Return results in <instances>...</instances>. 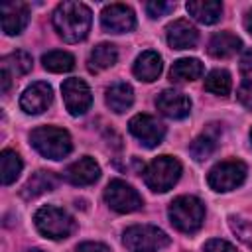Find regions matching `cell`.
I'll use <instances>...</instances> for the list:
<instances>
[{
    "label": "cell",
    "instance_id": "9",
    "mask_svg": "<svg viewBox=\"0 0 252 252\" xmlns=\"http://www.w3.org/2000/svg\"><path fill=\"white\" fill-rule=\"evenodd\" d=\"M128 130L146 148H156L163 140V136H165V126L158 118H154L150 114H136V116H132L130 122H128Z\"/></svg>",
    "mask_w": 252,
    "mask_h": 252
},
{
    "label": "cell",
    "instance_id": "11",
    "mask_svg": "<svg viewBox=\"0 0 252 252\" xmlns=\"http://www.w3.org/2000/svg\"><path fill=\"white\" fill-rule=\"evenodd\" d=\"M100 24L110 33H126L136 26V16L126 4H110L100 14Z\"/></svg>",
    "mask_w": 252,
    "mask_h": 252
},
{
    "label": "cell",
    "instance_id": "37",
    "mask_svg": "<svg viewBox=\"0 0 252 252\" xmlns=\"http://www.w3.org/2000/svg\"><path fill=\"white\" fill-rule=\"evenodd\" d=\"M26 252H41L39 248H32V250H26Z\"/></svg>",
    "mask_w": 252,
    "mask_h": 252
},
{
    "label": "cell",
    "instance_id": "27",
    "mask_svg": "<svg viewBox=\"0 0 252 252\" xmlns=\"http://www.w3.org/2000/svg\"><path fill=\"white\" fill-rule=\"evenodd\" d=\"M230 87H232V81H230L228 71H224V69H215L205 79V89L213 94L226 96L230 93Z\"/></svg>",
    "mask_w": 252,
    "mask_h": 252
},
{
    "label": "cell",
    "instance_id": "5",
    "mask_svg": "<svg viewBox=\"0 0 252 252\" xmlns=\"http://www.w3.org/2000/svg\"><path fill=\"white\" fill-rule=\"evenodd\" d=\"M181 175V163L179 159L171 156H159L156 158L144 171V181L146 185L156 191V193H165L169 191Z\"/></svg>",
    "mask_w": 252,
    "mask_h": 252
},
{
    "label": "cell",
    "instance_id": "8",
    "mask_svg": "<svg viewBox=\"0 0 252 252\" xmlns=\"http://www.w3.org/2000/svg\"><path fill=\"white\" fill-rule=\"evenodd\" d=\"M104 201L116 213H134V211L142 209V205H144L140 193L132 185H128L126 181H122V179H112L106 185V189H104Z\"/></svg>",
    "mask_w": 252,
    "mask_h": 252
},
{
    "label": "cell",
    "instance_id": "19",
    "mask_svg": "<svg viewBox=\"0 0 252 252\" xmlns=\"http://www.w3.org/2000/svg\"><path fill=\"white\" fill-rule=\"evenodd\" d=\"M187 12L201 24H215L222 16V4L215 0H193L187 2Z\"/></svg>",
    "mask_w": 252,
    "mask_h": 252
},
{
    "label": "cell",
    "instance_id": "29",
    "mask_svg": "<svg viewBox=\"0 0 252 252\" xmlns=\"http://www.w3.org/2000/svg\"><path fill=\"white\" fill-rule=\"evenodd\" d=\"M228 224H230L232 232L238 236V240L252 248V222H250V220H244V219L230 217V219H228Z\"/></svg>",
    "mask_w": 252,
    "mask_h": 252
},
{
    "label": "cell",
    "instance_id": "18",
    "mask_svg": "<svg viewBox=\"0 0 252 252\" xmlns=\"http://www.w3.org/2000/svg\"><path fill=\"white\" fill-rule=\"evenodd\" d=\"M242 47V41L238 35L230 33V32H220V33H215L209 41V53L217 59H226V57H232L236 51H240Z\"/></svg>",
    "mask_w": 252,
    "mask_h": 252
},
{
    "label": "cell",
    "instance_id": "3",
    "mask_svg": "<svg viewBox=\"0 0 252 252\" xmlns=\"http://www.w3.org/2000/svg\"><path fill=\"white\" fill-rule=\"evenodd\" d=\"M169 220L181 232H195L205 220V205L193 195H181L169 205Z\"/></svg>",
    "mask_w": 252,
    "mask_h": 252
},
{
    "label": "cell",
    "instance_id": "23",
    "mask_svg": "<svg viewBox=\"0 0 252 252\" xmlns=\"http://www.w3.org/2000/svg\"><path fill=\"white\" fill-rule=\"evenodd\" d=\"M116 59H118V51L112 43H98L89 55V71L98 73L102 69H108L116 63Z\"/></svg>",
    "mask_w": 252,
    "mask_h": 252
},
{
    "label": "cell",
    "instance_id": "30",
    "mask_svg": "<svg viewBox=\"0 0 252 252\" xmlns=\"http://www.w3.org/2000/svg\"><path fill=\"white\" fill-rule=\"evenodd\" d=\"M171 10H173L171 2H159L158 0V2H148L146 4V12H148L150 18H161V16H165Z\"/></svg>",
    "mask_w": 252,
    "mask_h": 252
},
{
    "label": "cell",
    "instance_id": "2",
    "mask_svg": "<svg viewBox=\"0 0 252 252\" xmlns=\"http://www.w3.org/2000/svg\"><path fill=\"white\" fill-rule=\"evenodd\" d=\"M30 142L41 156L49 159H61L73 148L69 132L63 128H55V126H39L32 130Z\"/></svg>",
    "mask_w": 252,
    "mask_h": 252
},
{
    "label": "cell",
    "instance_id": "36",
    "mask_svg": "<svg viewBox=\"0 0 252 252\" xmlns=\"http://www.w3.org/2000/svg\"><path fill=\"white\" fill-rule=\"evenodd\" d=\"M244 26H246L248 33L252 35V10H248V14H246V18H244Z\"/></svg>",
    "mask_w": 252,
    "mask_h": 252
},
{
    "label": "cell",
    "instance_id": "35",
    "mask_svg": "<svg viewBox=\"0 0 252 252\" xmlns=\"http://www.w3.org/2000/svg\"><path fill=\"white\" fill-rule=\"evenodd\" d=\"M0 77H2V79H0V81H2V93H8V89H10V77H12V75H10L8 71H2Z\"/></svg>",
    "mask_w": 252,
    "mask_h": 252
},
{
    "label": "cell",
    "instance_id": "24",
    "mask_svg": "<svg viewBox=\"0 0 252 252\" xmlns=\"http://www.w3.org/2000/svg\"><path fill=\"white\" fill-rule=\"evenodd\" d=\"M22 159L14 150H4L0 154V175H2V185L14 183L20 173H22Z\"/></svg>",
    "mask_w": 252,
    "mask_h": 252
},
{
    "label": "cell",
    "instance_id": "4",
    "mask_svg": "<svg viewBox=\"0 0 252 252\" xmlns=\"http://www.w3.org/2000/svg\"><path fill=\"white\" fill-rule=\"evenodd\" d=\"M124 246L130 252H159L169 246V236L152 224H134L124 230Z\"/></svg>",
    "mask_w": 252,
    "mask_h": 252
},
{
    "label": "cell",
    "instance_id": "33",
    "mask_svg": "<svg viewBox=\"0 0 252 252\" xmlns=\"http://www.w3.org/2000/svg\"><path fill=\"white\" fill-rule=\"evenodd\" d=\"M77 252H110V250L100 242H83L77 246Z\"/></svg>",
    "mask_w": 252,
    "mask_h": 252
},
{
    "label": "cell",
    "instance_id": "31",
    "mask_svg": "<svg viewBox=\"0 0 252 252\" xmlns=\"http://www.w3.org/2000/svg\"><path fill=\"white\" fill-rule=\"evenodd\" d=\"M205 252H238L230 242L220 238H211L205 242Z\"/></svg>",
    "mask_w": 252,
    "mask_h": 252
},
{
    "label": "cell",
    "instance_id": "16",
    "mask_svg": "<svg viewBox=\"0 0 252 252\" xmlns=\"http://www.w3.org/2000/svg\"><path fill=\"white\" fill-rule=\"evenodd\" d=\"M98 175H100V167H98V163H96L93 158H89V156H85V158L73 161V163L65 169V177H67L73 185H91V183H94V181L98 179Z\"/></svg>",
    "mask_w": 252,
    "mask_h": 252
},
{
    "label": "cell",
    "instance_id": "17",
    "mask_svg": "<svg viewBox=\"0 0 252 252\" xmlns=\"http://www.w3.org/2000/svg\"><path fill=\"white\" fill-rule=\"evenodd\" d=\"M161 67H163L161 57H159L156 51L148 49V51H142V53L136 57V63H134V75H136L140 81L152 83V81H156V79L159 77Z\"/></svg>",
    "mask_w": 252,
    "mask_h": 252
},
{
    "label": "cell",
    "instance_id": "21",
    "mask_svg": "<svg viewBox=\"0 0 252 252\" xmlns=\"http://www.w3.org/2000/svg\"><path fill=\"white\" fill-rule=\"evenodd\" d=\"M203 63L199 59H193V57H187V59H179L171 65V71H169V77L171 81L175 83H185V81H195L203 75Z\"/></svg>",
    "mask_w": 252,
    "mask_h": 252
},
{
    "label": "cell",
    "instance_id": "13",
    "mask_svg": "<svg viewBox=\"0 0 252 252\" xmlns=\"http://www.w3.org/2000/svg\"><path fill=\"white\" fill-rule=\"evenodd\" d=\"M51 100H53V91H51V87H49L47 83L37 81V83L30 85V87L22 93V96H20V106H22V110L28 112V114H39V112L47 110V106L51 104Z\"/></svg>",
    "mask_w": 252,
    "mask_h": 252
},
{
    "label": "cell",
    "instance_id": "38",
    "mask_svg": "<svg viewBox=\"0 0 252 252\" xmlns=\"http://www.w3.org/2000/svg\"><path fill=\"white\" fill-rule=\"evenodd\" d=\"M250 140H252V130H250Z\"/></svg>",
    "mask_w": 252,
    "mask_h": 252
},
{
    "label": "cell",
    "instance_id": "34",
    "mask_svg": "<svg viewBox=\"0 0 252 252\" xmlns=\"http://www.w3.org/2000/svg\"><path fill=\"white\" fill-rule=\"evenodd\" d=\"M240 71L244 75H252V49H248L242 57H240Z\"/></svg>",
    "mask_w": 252,
    "mask_h": 252
},
{
    "label": "cell",
    "instance_id": "1",
    "mask_svg": "<svg viewBox=\"0 0 252 252\" xmlns=\"http://www.w3.org/2000/svg\"><path fill=\"white\" fill-rule=\"evenodd\" d=\"M91 10L81 2H61L53 12V26L67 43H77L91 30Z\"/></svg>",
    "mask_w": 252,
    "mask_h": 252
},
{
    "label": "cell",
    "instance_id": "6",
    "mask_svg": "<svg viewBox=\"0 0 252 252\" xmlns=\"http://www.w3.org/2000/svg\"><path fill=\"white\" fill-rule=\"evenodd\" d=\"M33 222H35L37 230L51 240L67 238L75 228V220L71 219V215L53 205H45V207L37 209Z\"/></svg>",
    "mask_w": 252,
    "mask_h": 252
},
{
    "label": "cell",
    "instance_id": "28",
    "mask_svg": "<svg viewBox=\"0 0 252 252\" xmlns=\"http://www.w3.org/2000/svg\"><path fill=\"white\" fill-rule=\"evenodd\" d=\"M215 146H217V138L215 136H211V134H201V136H197L193 142H191V146H189V152H191V156L195 158V159H207L213 152H215Z\"/></svg>",
    "mask_w": 252,
    "mask_h": 252
},
{
    "label": "cell",
    "instance_id": "12",
    "mask_svg": "<svg viewBox=\"0 0 252 252\" xmlns=\"http://www.w3.org/2000/svg\"><path fill=\"white\" fill-rule=\"evenodd\" d=\"M156 106L163 116L173 118V120H181L191 112V98L179 91L165 89L158 94Z\"/></svg>",
    "mask_w": 252,
    "mask_h": 252
},
{
    "label": "cell",
    "instance_id": "26",
    "mask_svg": "<svg viewBox=\"0 0 252 252\" xmlns=\"http://www.w3.org/2000/svg\"><path fill=\"white\" fill-rule=\"evenodd\" d=\"M41 63L51 73H67V71H71L75 67V57L71 53H67V51L55 49V51L45 53L41 57Z\"/></svg>",
    "mask_w": 252,
    "mask_h": 252
},
{
    "label": "cell",
    "instance_id": "32",
    "mask_svg": "<svg viewBox=\"0 0 252 252\" xmlns=\"http://www.w3.org/2000/svg\"><path fill=\"white\" fill-rule=\"evenodd\" d=\"M238 100L242 106H246L248 110H252V79L244 81L238 87Z\"/></svg>",
    "mask_w": 252,
    "mask_h": 252
},
{
    "label": "cell",
    "instance_id": "25",
    "mask_svg": "<svg viewBox=\"0 0 252 252\" xmlns=\"http://www.w3.org/2000/svg\"><path fill=\"white\" fill-rule=\"evenodd\" d=\"M2 71H8L14 77L26 75L32 71V55L26 51H14L2 57Z\"/></svg>",
    "mask_w": 252,
    "mask_h": 252
},
{
    "label": "cell",
    "instance_id": "14",
    "mask_svg": "<svg viewBox=\"0 0 252 252\" xmlns=\"http://www.w3.org/2000/svg\"><path fill=\"white\" fill-rule=\"evenodd\" d=\"M0 16H2V30L8 35H18L28 26L30 8L24 2H2Z\"/></svg>",
    "mask_w": 252,
    "mask_h": 252
},
{
    "label": "cell",
    "instance_id": "22",
    "mask_svg": "<svg viewBox=\"0 0 252 252\" xmlns=\"http://www.w3.org/2000/svg\"><path fill=\"white\" fill-rule=\"evenodd\" d=\"M55 187H57V177H55L51 171H35V173L28 179V183L24 185L22 195H24L26 199H33V197H37V195H41V193H45V191L55 189Z\"/></svg>",
    "mask_w": 252,
    "mask_h": 252
},
{
    "label": "cell",
    "instance_id": "20",
    "mask_svg": "<svg viewBox=\"0 0 252 252\" xmlns=\"http://www.w3.org/2000/svg\"><path fill=\"white\" fill-rule=\"evenodd\" d=\"M134 102V91L128 83H114L106 89V104L114 112H126Z\"/></svg>",
    "mask_w": 252,
    "mask_h": 252
},
{
    "label": "cell",
    "instance_id": "15",
    "mask_svg": "<svg viewBox=\"0 0 252 252\" xmlns=\"http://www.w3.org/2000/svg\"><path fill=\"white\" fill-rule=\"evenodd\" d=\"M167 43L173 49H191L199 39V32L187 20H175L165 28Z\"/></svg>",
    "mask_w": 252,
    "mask_h": 252
},
{
    "label": "cell",
    "instance_id": "7",
    "mask_svg": "<svg viewBox=\"0 0 252 252\" xmlns=\"http://www.w3.org/2000/svg\"><path fill=\"white\" fill-rule=\"evenodd\" d=\"M244 179H246V165L240 159L220 161L207 175L209 187L215 191H220V193L240 187L244 183Z\"/></svg>",
    "mask_w": 252,
    "mask_h": 252
},
{
    "label": "cell",
    "instance_id": "10",
    "mask_svg": "<svg viewBox=\"0 0 252 252\" xmlns=\"http://www.w3.org/2000/svg\"><path fill=\"white\" fill-rule=\"evenodd\" d=\"M61 93H63V100H65V108L73 114H85L93 102V94L89 85L79 79V77H71L61 85Z\"/></svg>",
    "mask_w": 252,
    "mask_h": 252
}]
</instances>
